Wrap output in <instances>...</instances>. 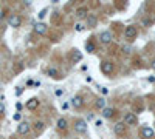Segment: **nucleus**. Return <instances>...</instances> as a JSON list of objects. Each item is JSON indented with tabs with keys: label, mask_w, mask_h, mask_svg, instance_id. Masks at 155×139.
Instances as JSON below:
<instances>
[{
	"label": "nucleus",
	"mask_w": 155,
	"mask_h": 139,
	"mask_svg": "<svg viewBox=\"0 0 155 139\" xmlns=\"http://www.w3.org/2000/svg\"><path fill=\"white\" fill-rule=\"evenodd\" d=\"M8 23H9V26H13V28H19V26L22 25V19L19 16H16V14H13V16H9V19H8Z\"/></svg>",
	"instance_id": "f257e3e1"
},
{
	"label": "nucleus",
	"mask_w": 155,
	"mask_h": 139,
	"mask_svg": "<svg viewBox=\"0 0 155 139\" xmlns=\"http://www.w3.org/2000/svg\"><path fill=\"white\" fill-rule=\"evenodd\" d=\"M126 128H127V125L124 122H118V124L113 125V131H115V134H119V136L126 133Z\"/></svg>",
	"instance_id": "f03ea898"
},
{
	"label": "nucleus",
	"mask_w": 155,
	"mask_h": 139,
	"mask_svg": "<svg viewBox=\"0 0 155 139\" xmlns=\"http://www.w3.org/2000/svg\"><path fill=\"white\" fill-rule=\"evenodd\" d=\"M101 71H103L104 74H112L113 73V63L112 62H103L101 63Z\"/></svg>",
	"instance_id": "7ed1b4c3"
},
{
	"label": "nucleus",
	"mask_w": 155,
	"mask_h": 139,
	"mask_svg": "<svg viewBox=\"0 0 155 139\" xmlns=\"http://www.w3.org/2000/svg\"><path fill=\"white\" fill-rule=\"evenodd\" d=\"M141 134H143V138H144V139H152L155 136V131H154V128H150V127H143Z\"/></svg>",
	"instance_id": "20e7f679"
},
{
	"label": "nucleus",
	"mask_w": 155,
	"mask_h": 139,
	"mask_svg": "<svg viewBox=\"0 0 155 139\" xmlns=\"http://www.w3.org/2000/svg\"><path fill=\"white\" fill-rule=\"evenodd\" d=\"M124 124H126V125H135V124H137V116L134 113H127L124 116Z\"/></svg>",
	"instance_id": "39448f33"
},
{
	"label": "nucleus",
	"mask_w": 155,
	"mask_h": 139,
	"mask_svg": "<svg viewBox=\"0 0 155 139\" xmlns=\"http://www.w3.org/2000/svg\"><path fill=\"white\" fill-rule=\"evenodd\" d=\"M74 128H76L78 133H85V131H87V124H85V121H82V119L76 121V124H74Z\"/></svg>",
	"instance_id": "423d86ee"
},
{
	"label": "nucleus",
	"mask_w": 155,
	"mask_h": 139,
	"mask_svg": "<svg viewBox=\"0 0 155 139\" xmlns=\"http://www.w3.org/2000/svg\"><path fill=\"white\" fill-rule=\"evenodd\" d=\"M30 131V124L28 122H20L17 127V133L19 134H26Z\"/></svg>",
	"instance_id": "0eeeda50"
},
{
	"label": "nucleus",
	"mask_w": 155,
	"mask_h": 139,
	"mask_svg": "<svg viewBox=\"0 0 155 139\" xmlns=\"http://www.w3.org/2000/svg\"><path fill=\"white\" fill-rule=\"evenodd\" d=\"M99 40L103 43H110L112 42V34H110V31H103L99 34Z\"/></svg>",
	"instance_id": "6e6552de"
},
{
	"label": "nucleus",
	"mask_w": 155,
	"mask_h": 139,
	"mask_svg": "<svg viewBox=\"0 0 155 139\" xmlns=\"http://www.w3.org/2000/svg\"><path fill=\"white\" fill-rule=\"evenodd\" d=\"M126 37L127 39H135V37H137V28H135L134 25L126 28Z\"/></svg>",
	"instance_id": "1a4fd4ad"
},
{
	"label": "nucleus",
	"mask_w": 155,
	"mask_h": 139,
	"mask_svg": "<svg viewBox=\"0 0 155 139\" xmlns=\"http://www.w3.org/2000/svg\"><path fill=\"white\" fill-rule=\"evenodd\" d=\"M34 33H36V34H45V33H47V25L42 23V22L36 23L34 25Z\"/></svg>",
	"instance_id": "9d476101"
},
{
	"label": "nucleus",
	"mask_w": 155,
	"mask_h": 139,
	"mask_svg": "<svg viewBox=\"0 0 155 139\" xmlns=\"http://www.w3.org/2000/svg\"><path fill=\"white\" fill-rule=\"evenodd\" d=\"M87 16H89V11H87L85 6H81V8L76 9V17L78 19H87Z\"/></svg>",
	"instance_id": "9b49d317"
},
{
	"label": "nucleus",
	"mask_w": 155,
	"mask_h": 139,
	"mask_svg": "<svg viewBox=\"0 0 155 139\" xmlns=\"http://www.w3.org/2000/svg\"><path fill=\"white\" fill-rule=\"evenodd\" d=\"M37 107H39V100H37L36 97H31V99L26 102V108H28V110H36Z\"/></svg>",
	"instance_id": "f8f14e48"
},
{
	"label": "nucleus",
	"mask_w": 155,
	"mask_h": 139,
	"mask_svg": "<svg viewBox=\"0 0 155 139\" xmlns=\"http://www.w3.org/2000/svg\"><path fill=\"white\" fill-rule=\"evenodd\" d=\"M96 23H98L96 16H95V14H89V16H87V25H89L90 28H95Z\"/></svg>",
	"instance_id": "ddd939ff"
},
{
	"label": "nucleus",
	"mask_w": 155,
	"mask_h": 139,
	"mask_svg": "<svg viewBox=\"0 0 155 139\" xmlns=\"http://www.w3.org/2000/svg\"><path fill=\"white\" fill-rule=\"evenodd\" d=\"M81 59H82V54H81V53H79L78 50H73V53H71V62H73V63H78Z\"/></svg>",
	"instance_id": "4468645a"
},
{
	"label": "nucleus",
	"mask_w": 155,
	"mask_h": 139,
	"mask_svg": "<svg viewBox=\"0 0 155 139\" xmlns=\"http://www.w3.org/2000/svg\"><path fill=\"white\" fill-rule=\"evenodd\" d=\"M82 97L81 96H74L73 99H71V105H73V107H76V108H81L82 107Z\"/></svg>",
	"instance_id": "2eb2a0df"
},
{
	"label": "nucleus",
	"mask_w": 155,
	"mask_h": 139,
	"mask_svg": "<svg viewBox=\"0 0 155 139\" xmlns=\"http://www.w3.org/2000/svg\"><path fill=\"white\" fill-rule=\"evenodd\" d=\"M95 107L98 108V110H104V108H105V99H104V97H99V99H96Z\"/></svg>",
	"instance_id": "dca6fc26"
},
{
	"label": "nucleus",
	"mask_w": 155,
	"mask_h": 139,
	"mask_svg": "<svg viewBox=\"0 0 155 139\" xmlns=\"http://www.w3.org/2000/svg\"><path fill=\"white\" fill-rule=\"evenodd\" d=\"M113 113H115V110H113V108H109V107H105L103 110V116H104V118H107V119L112 118Z\"/></svg>",
	"instance_id": "f3484780"
},
{
	"label": "nucleus",
	"mask_w": 155,
	"mask_h": 139,
	"mask_svg": "<svg viewBox=\"0 0 155 139\" xmlns=\"http://www.w3.org/2000/svg\"><path fill=\"white\" fill-rule=\"evenodd\" d=\"M58 128L59 130H65L67 128V121L64 118H60L59 121H58Z\"/></svg>",
	"instance_id": "a211bd4d"
},
{
	"label": "nucleus",
	"mask_w": 155,
	"mask_h": 139,
	"mask_svg": "<svg viewBox=\"0 0 155 139\" xmlns=\"http://www.w3.org/2000/svg\"><path fill=\"white\" fill-rule=\"evenodd\" d=\"M85 50L89 53H93V51H95V43H93V42H87L85 43Z\"/></svg>",
	"instance_id": "6ab92c4d"
},
{
	"label": "nucleus",
	"mask_w": 155,
	"mask_h": 139,
	"mask_svg": "<svg viewBox=\"0 0 155 139\" xmlns=\"http://www.w3.org/2000/svg\"><path fill=\"white\" fill-rule=\"evenodd\" d=\"M34 128H36V131H42V130H44V122L37 121V122L34 124Z\"/></svg>",
	"instance_id": "aec40b11"
},
{
	"label": "nucleus",
	"mask_w": 155,
	"mask_h": 139,
	"mask_svg": "<svg viewBox=\"0 0 155 139\" xmlns=\"http://www.w3.org/2000/svg\"><path fill=\"white\" fill-rule=\"evenodd\" d=\"M74 29H76L78 33H81V31H84V29H85V26L82 23H76V25H74Z\"/></svg>",
	"instance_id": "412c9836"
},
{
	"label": "nucleus",
	"mask_w": 155,
	"mask_h": 139,
	"mask_svg": "<svg viewBox=\"0 0 155 139\" xmlns=\"http://www.w3.org/2000/svg\"><path fill=\"white\" fill-rule=\"evenodd\" d=\"M47 11H48L47 8H45V9H42L39 14H37V17H39V19H44V17H45V14H47Z\"/></svg>",
	"instance_id": "4be33fe9"
},
{
	"label": "nucleus",
	"mask_w": 155,
	"mask_h": 139,
	"mask_svg": "<svg viewBox=\"0 0 155 139\" xmlns=\"http://www.w3.org/2000/svg\"><path fill=\"white\" fill-rule=\"evenodd\" d=\"M48 74H50V76H51V77H54V76H56V74H58V71H56L54 68H50V70H48Z\"/></svg>",
	"instance_id": "5701e85b"
},
{
	"label": "nucleus",
	"mask_w": 155,
	"mask_h": 139,
	"mask_svg": "<svg viewBox=\"0 0 155 139\" xmlns=\"http://www.w3.org/2000/svg\"><path fill=\"white\" fill-rule=\"evenodd\" d=\"M20 118H22L20 113H16V114H14V121H20Z\"/></svg>",
	"instance_id": "b1692460"
},
{
	"label": "nucleus",
	"mask_w": 155,
	"mask_h": 139,
	"mask_svg": "<svg viewBox=\"0 0 155 139\" xmlns=\"http://www.w3.org/2000/svg\"><path fill=\"white\" fill-rule=\"evenodd\" d=\"M2 113H5V105L0 102V114H2Z\"/></svg>",
	"instance_id": "393cba45"
},
{
	"label": "nucleus",
	"mask_w": 155,
	"mask_h": 139,
	"mask_svg": "<svg viewBox=\"0 0 155 139\" xmlns=\"http://www.w3.org/2000/svg\"><path fill=\"white\" fill-rule=\"evenodd\" d=\"M22 93H23V88H17V90H16V94H17V96H20Z\"/></svg>",
	"instance_id": "a878e982"
},
{
	"label": "nucleus",
	"mask_w": 155,
	"mask_h": 139,
	"mask_svg": "<svg viewBox=\"0 0 155 139\" xmlns=\"http://www.w3.org/2000/svg\"><path fill=\"white\" fill-rule=\"evenodd\" d=\"M123 51L124 53H130V47H123Z\"/></svg>",
	"instance_id": "bb28decb"
},
{
	"label": "nucleus",
	"mask_w": 155,
	"mask_h": 139,
	"mask_svg": "<svg viewBox=\"0 0 155 139\" xmlns=\"http://www.w3.org/2000/svg\"><path fill=\"white\" fill-rule=\"evenodd\" d=\"M147 80H149V82H155V76H150V77H147Z\"/></svg>",
	"instance_id": "cd10ccee"
},
{
	"label": "nucleus",
	"mask_w": 155,
	"mask_h": 139,
	"mask_svg": "<svg viewBox=\"0 0 155 139\" xmlns=\"http://www.w3.org/2000/svg\"><path fill=\"white\" fill-rule=\"evenodd\" d=\"M62 108H64V110H67V108H68V104H67V102L62 104Z\"/></svg>",
	"instance_id": "c85d7f7f"
},
{
	"label": "nucleus",
	"mask_w": 155,
	"mask_h": 139,
	"mask_svg": "<svg viewBox=\"0 0 155 139\" xmlns=\"http://www.w3.org/2000/svg\"><path fill=\"white\" fill-rule=\"evenodd\" d=\"M3 17H5V14H3V13H2V14H0V20H2V19H3Z\"/></svg>",
	"instance_id": "c756f323"
},
{
	"label": "nucleus",
	"mask_w": 155,
	"mask_h": 139,
	"mask_svg": "<svg viewBox=\"0 0 155 139\" xmlns=\"http://www.w3.org/2000/svg\"><path fill=\"white\" fill-rule=\"evenodd\" d=\"M152 68H154V71H155V61L152 62Z\"/></svg>",
	"instance_id": "7c9ffc66"
}]
</instances>
